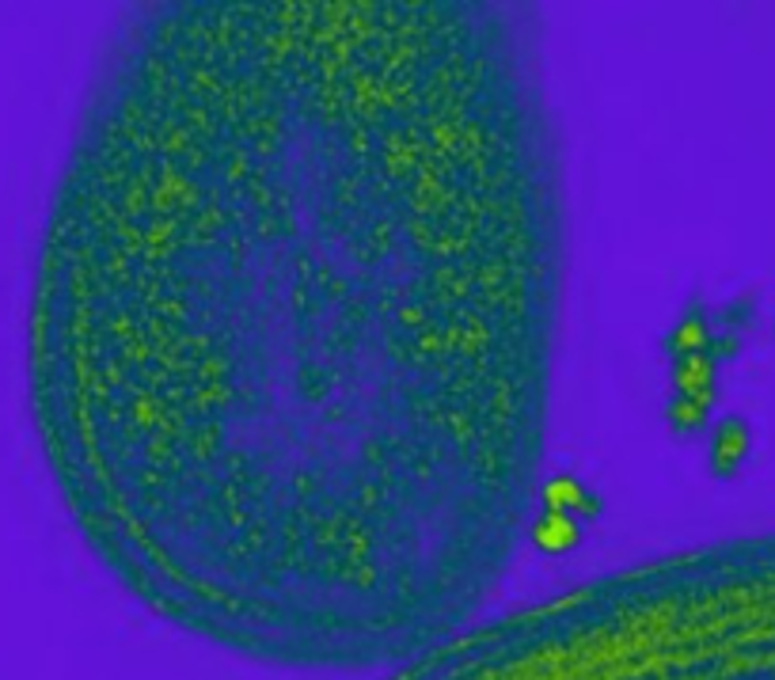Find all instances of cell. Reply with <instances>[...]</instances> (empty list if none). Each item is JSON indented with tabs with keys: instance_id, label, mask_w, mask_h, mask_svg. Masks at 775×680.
Here are the masks:
<instances>
[{
	"instance_id": "cell-1",
	"label": "cell",
	"mask_w": 775,
	"mask_h": 680,
	"mask_svg": "<svg viewBox=\"0 0 775 680\" xmlns=\"http://www.w3.org/2000/svg\"><path fill=\"white\" fill-rule=\"evenodd\" d=\"M559 293L517 8L171 4L118 42L50 198L38 449L175 627L285 665L426 654L529 525Z\"/></svg>"
},
{
	"instance_id": "cell-2",
	"label": "cell",
	"mask_w": 775,
	"mask_h": 680,
	"mask_svg": "<svg viewBox=\"0 0 775 680\" xmlns=\"http://www.w3.org/2000/svg\"><path fill=\"white\" fill-rule=\"evenodd\" d=\"M559 680H775V582L688 570L601 627Z\"/></svg>"
}]
</instances>
